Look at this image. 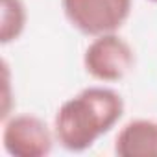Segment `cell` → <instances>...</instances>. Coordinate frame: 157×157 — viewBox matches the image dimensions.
Returning a JSON list of instances; mask_svg holds the SVG:
<instances>
[{
    "label": "cell",
    "instance_id": "1",
    "mask_svg": "<svg viewBox=\"0 0 157 157\" xmlns=\"http://www.w3.org/2000/svg\"><path fill=\"white\" fill-rule=\"evenodd\" d=\"M124 109V98L115 89L85 87L59 105L54 117L56 140L67 151H85L118 124Z\"/></svg>",
    "mask_w": 157,
    "mask_h": 157
},
{
    "label": "cell",
    "instance_id": "2",
    "mask_svg": "<svg viewBox=\"0 0 157 157\" xmlns=\"http://www.w3.org/2000/svg\"><path fill=\"white\" fill-rule=\"evenodd\" d=\"M133 0H61L65 19L87 37L118 32L131 15Z\"/></svg>",
    "mask_w": 157,
    "mask_h": 157
},
{
    "label": "cell",
    "instance_id": "3",
    "mask_svg": "<svg viewBox=\"0 0 157 157\" xmlns=\"http://www.w3.org/2000/svg\"><path fill=\"white\" fill-rule=\"evenodd\" d=\"M135 67V52L131 44L115 33L93 37L83 52V68L96 82H120Z\"/></svg>",
    "mask_w": 157,
    "mask_h": 157
},
{
    "label": "cell",
    "instance_id": "4",
    "mask_svg": "<svg viewBox=\"0 0 157 157\" xmlns=\"http://www.w3.org/2000/svg\"><path fill=\"white\" fill-rule=\"evenodd\" d=\"M2 128L4 150L13 157H44L52 151L56 133L37 115H10Z\"/></svg>",
    "mask_w": 157,
    "mask_h": 157
},
{
    "label": "cell",
    "instance_id": "5",
    "mask_svg": "<svg viewBox=\"0 0 157 157\" xmlns=\"http://www.w3.org/2000/svg\"><path fill=\"white\" fill-rule=\"evenodd\" d=\"M118 157H157V120L135 118L122 126L115 139Z\"/></svg>",
    "mask_w": 157,
    "mask_h": 157
},
{
    "label": "cell",
    "instance_id": "6",
    "mask_svg": "<svg viewBox=\"0 0 157 157\" xmlns=\"http://www.w3.org/2000/svg\"><path fill=\"white\" fill-rule=\"evenodd\" d=\"M28 11L24 0H0V43H15L26 30Z\"/></svg>",
    "mask_w": 157,
    "mask_h": 157
},
{
    "label": "cell",
    "instance_id": "7",
    "mask_svg": "<svg viewBox=\"0 0 157 157\" xmlns=\"http://www.w3.org/2000/svg\"><path fill=\"white\" fill-rule=\"evenodd\" d=\"M2 68H4V107H2V120H6L10 117V67L6 61H2Z\"/></svg>",
    "mask_w": 157,
    "mask_h": 157
},
{
    "label": "cell",
    "instance_id": "8",
    "mask_svg": "<svg viewBox=\"0 0 157 157\" xmlns=\"http://www.w3.org/2000/svg\"><path fill=\"white\" fill-rule=\"evenodd\" d=\"M148 2H153V4H157V0H148Z\"/></svg>",
    "mask_w": 157,
    "mask_h": 157
}]
</instances>
